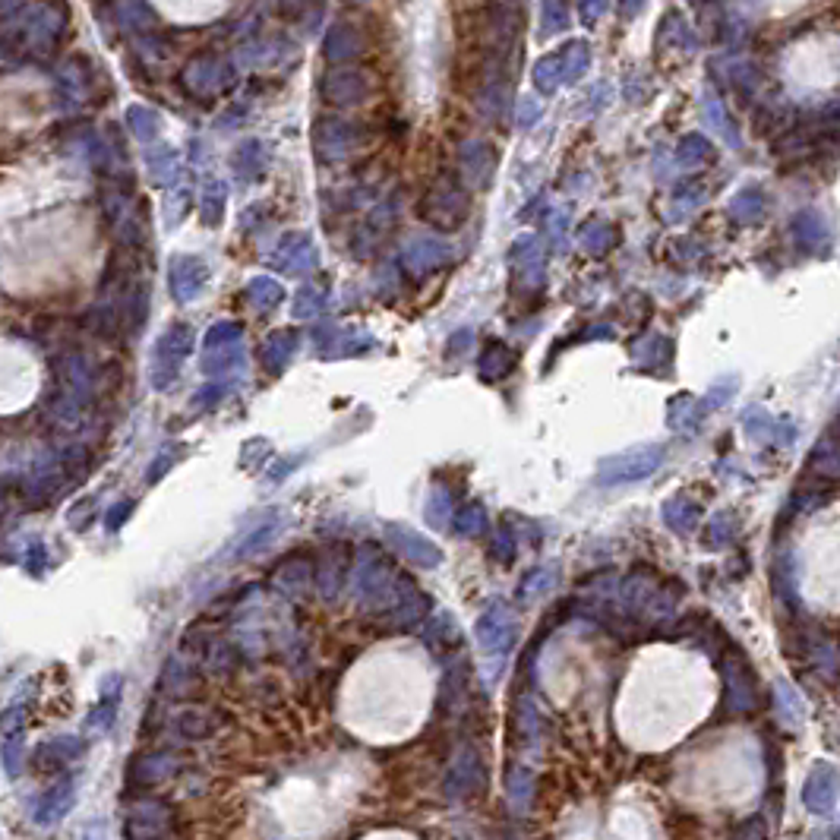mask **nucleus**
<instances>
[{"mask_svg":"<svg viewBox=\"0 0 840 840\" xmlns=\"http://www.w3.org/2000/svg\"><path fill=\"white\" fill-rule=\"evenodd\" d=\"M127 840H175V809L165 799L139 797L127 806Z\"/></svg>","mask_w":840,"mask_h":840,"instance_id":"f257e3e1","label":"nucleus"},{"mask_svg":"<svg viewBox=\"0 0 840 840\" xmlns=\"http://www.w3.org/2000/svg\"><path fill=\"white\" fill-rule=\"evenodd\" d=\"M184 771V761L177 759L175 752H156L146 755V759H137L127 771V784L133 790H149V787H162L171 784L177 774Z\"/></svg>","mask_w":840,"mask_h":840,"instance_id":"f03ea898","label":"nucleus"},{"mask_svg":"<svg viewBox=\"0 0 840 840\" xmlns=\"http://www.w3.org/2000/svg\"><path fill=\"white\" fill-rule=\"evenodd\" d=\"M790 237L803 253H825L831 247V231L828 222L822 218L818 209H803L793 215L790 222Z\"/></svg>","mask_w":840,"mask_h":840,"instance_id":"7ed1b4c3","label":"nucleus"},{"mask_svg":"<svg viewBox=\"0 0 840 840\" xmlns=\"http://www.w3.org/2000/svg\"><path fill=\"white\" fill-rule=\"evenodd\" d=\"M73 799H76V780L73 778L57 780V784H51L48 790L35 799V806H32V818H35L38 825H57L70 812Z\"/></svg>","mask_w":840,"mask_h":840,"instance_id":"20e7f679","label":"nucleus"},{"mask_svg":"<svg viewBox=\"0 0 840 840\" xmlns=\"http://www.w3.org/2000/svg\"><path fill=\"white\" fill-rule=\"evenodd\" d=\"M477 787H480V759L474 752H465L452 765V771H448L446 793L452 799H461V797H467L471 790H477Z\"/></svg>","mask_w":840,"mask_h":840,"instance_id":"39448f33","label":"nucleus"},{"mask_svg":"<svg viewBox=\"0 0 840 840\" xmlns=\"http://www.w3.org/2000/svg\"><path fill=\"white\" fill-rule=\"evenodd\" d=\"M809 467L822 480H840V442L835 436H825L809 455Z\"/></svg>","mask_w":840,"mask_h":840,"instance_id":"423d86ee","label":"nucleus"},{"mask_svg":"<svg viewBox=\"0 0 840 840\" xmlns=\"http://www.w3.org/2000/svg\"><path fill=\"white\" fill-rule=\"evenodd\" d=\"M76 755H82V742L70 740L67 736V740H54V742H48V746L38 749L35 761H38L42 771H57V768H63L67 761H73Z\"/></svg>","mask_w":840,"mask_h":840,"instance_id":"0eeeda50","label":"nucleus"},{"mask_svg":"<svg viewBox=\"0 0 840 840\" xmlns=\"http://www.w3.org/2000/svg\"><path fill=\"white\" fill-rule=\"evenodd\" d=\"M175 730L184 736V740H209V736L218 730V721L209 714V711L187 708V711H184V714L175 721Z\"/></svg>","mask_w":840,"mask_h":840,"instance_id":"6e6552de","label":"nucleus"},{"mask_svg":"<svg viewBox=\"0 0 840 840\" xmlns=\"http://www.w3.org/2000/svg\"><path fill=\"white\" fill-rule=\"evenodd\" d=\"M765 212H768V196L761 193L759 187L740 190V196L733 200V215L740 218V222H759Z\"/></svg>","mask_w":840,"mask_h":840,"instance_id":"1a4fd4ad","label":"nucleus"},{"mask_svg":"<svg viewBox=\"0 0 840 840\" xmlns=\"http://www.w3.org/2000/svg\"><path fill=\"white\" fill-rule=\"evenodd\" d=\"M528 797H531L528 771H515L509 778V803L515 806V809H528Z\"/></svg>","mask_w":840,"mask_h":840,"instance_id":"9d476101","label":"nucleus"},{"mask_svg":"<svg viewBox=\"0 0 840 840\" xmlns=\"http://www.w3.org/2000/svg\"><path fill=\"white\" fill-rule=\"evenodd\" d=\"M82 840H105V831H101V828H89Z\"/></svg>","mask_w":840,"mask_h":840,"instance_id":"9b49d317","label":"nucleus"},{"mask_svg":"<svg viewBox=\"0 0 840 840\" xmlns=\"http://www.w3.org/2000/svg\"><path fill=\"white\" fill-rule=\"evenodd\" d=\"M828 436H835V439L840 442V411H837V418L831 420V433H828Z\"/></svg>","mask_w":840,"mask_h":840,"instance_id":"f8f14e48","label":"nucleus"}]
</instances>
